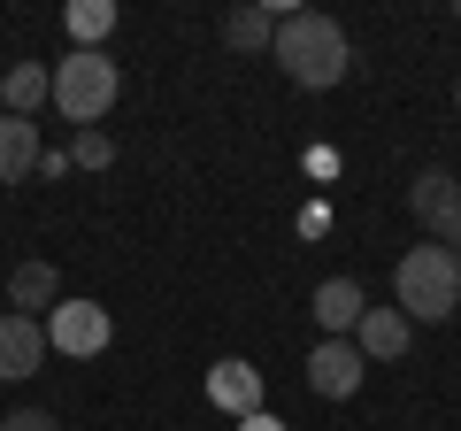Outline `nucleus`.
Masks as SVG:
<instances>
[{
  "instance_id": "nucleus-1",
  "label": "nucleus",
  "mask_w": 461,
  "mask_h": 431,
  "mask_svg": "<svg viewBox=\"0 0 461 431\" xmlns=\"http://www.w3.org/2000/svg\"><path fill=\"white\" fill-rule=\"evenodd\" d=\"M269 62H277L285 78L300 85V93H330V85L354 69V39H346V23H339V16L293 8V16L277 23V47H269Z\"/></svg>"
},
{
  "instance_id": "nucleus-2",
  "label": "nucleus",
  "mask_w": 461,
  "mask_h": 431,
  "mask_svg": "<svg viewBox=\"0 0 461 431\" xmlns=\"http://www.w3.org/2000/svg\"><path fill=\"white\" fill-rule=\"evenodd\" d=\"M115 93H123V69H115L100 47H69L62 62H54V116L77 124V132H93V124L108 116Z\"/></svg>"
},
{
  "instance_id": "nucleus-3",
  "label": "nucleus",
  "mask_w": 461,
  "mask_h": 431,
  "mask_svg": "<svg viewBox=\"0 0 461 431\" xmlns=\"http://www.w3.org/2000/svg\"><path fill=\"white\" fill-rule=\"evenodd\" d=\"M393 293H400L408 324H446L461 308V262L446 247H408L400 270H393Z\"/></svg>"
},
{
  "instance_id": "nucleus-4",
  "label": "nucleus",
  "mask_w": 461,
  "mask_h": 431,
  "mask_svg": "<svg viewBox=\"0 0 461 431\" xmlns=\"http://www.w3.org/2000/svg\"><path fill=\"white\" fill-rule=\"evenodd\" d=\"M408 208H415V224H423L446 254H461V178L454 170H415Z\"/></svg>"
},
{
  "instance_id": "nucleus-5",
  "label": "nucleus",
  "mask_w": 461,
  "mask_h": 431,
  "mask_svg": "<svg viewBox=\"0 0 461 431\" xmlns=\"http://www.w3.org/2000/svg\"><path fill=\"white\" fill-rule=\"evenodd\" d=\"M108 339H115V324H108V308H100V300H62V308L47 316V347H54V354H69V362L100 354Z\"/></svg>"
},
{
  "instance_id": "nucleus-6",
  "label": "nucleus",
  "mask_w": 461,
  "mask_h": 431,
  "mask_svg": "<svg viewBox=\"0 0 461 431\" xmlns=\"http://www.w3.org/2000/svg\"><path fill=\"white\" fill-rule=\"evenodd\" d=\"M47 370V324L39 316H0V385H23Z\"/></svg>"
},
{
  "instance_id": "nucleus-7",
  "label": "nucleus",
  "mask_w": 461,
  "mask_h": 431,
  "mask_svg": "<svg viewBox=\"0 0 461 431\" xmlns=\"http://www.w3.org/2000/svg\"><path fill=\"white\" fill-rule=\"evenodd\" d=\"M362 347H354V339H323V347H315L308 354V385H315V393H323V400H354V393H362Z\"/></svg>"
},
{
  "instance_id": "nucleus-8",
  "label": "nucleus",
  "mask_w": 461,
  "mask_h": 431,
  "mask_svg": "<svg viewBox=\"0 0 461 431\" xmlns=\"http://www.w3.org/2000/svg\"><path fill=\"white\" fill-rule=\"evenodd\" d=\"M308 308H315V324H323V339H354V324L369 316V293L354 278H323Z\"/></svg>"
},
{
  "instance_id": "nucleus-9",
  "label": "nucleus",
  "mask_w": 461,
  "mask_h": 431,
  "mask_svg": "<svg viewBox=\"0 0 461 431\" xmlns=\"http://www.w3.org/2000/svg\"><path fill=\"white\" fill-rule=\"evenodd\" d=\"M208 400H215V408H230L239 424H247V416H262V370L239 362V354H230V362H215V370H208Z\"/></svg>"
},
{
  "instance_id": "nucleus-10",
  "label": "nucleus",
  "mask_w": 461,
  "mask_h": 431,
  "mask_svg": "<svg viewBox=\"0 0 461 431\" xmlns=\"http://www.w3.org/2000/svg\"><path fill=\"white\" fill-rule=\"evenodd\" d=\"M47 162V139H39L32 116H0V185H23Z\"/></svg>"
},
{
  "instance_id": "nucleus-11",
  "label": "nucleus",
  "mask_w": 461,
  "mask_h": 431,
  "mask_svg": "<svg viewBox=\"0 0 461 431\" xmlns=\"http://www.w3.org/2000/svg\"><path fill=\"white\" fill-rule=\"evenodd\" d=\"M8 308H16V316H39V308H62V270H54V262H16V270H8Z\"/></svg>"
},
{
  "instance_id": "nucleus-12",
  "label": "nucleus",
  "mask_w": 461,
  "mask_h": 431,
  "mask_svg": "<svg viewBox=\"0 0 461 431\" xmlns=\"http://www.w3.org/2000/svg\"><path fill=\"white\" fill-rule=\"evenodd\" d=\"M408 316L400 308H369L362 324H354V347H362V362H393V354H408Z\"/></svg>"
},
{
  "instance_id": "nucleus-13",
  "label": "nucleus",
  "mask_w": 461,
  "mask_h": 431,
  "mask_svg": "<svg viewBox=\"0 0 461 431\" xmlns=\"http://www.w3.org/2000/svg\"><path fill=\"white\" fill-rule=\"evenodd\" d=\"M54 100V69L47 62H16L8 78H0V116H32V108H47Z\"/></svg>"
},
{
  "instance_id": "nucleus-14",
  "label": "nucleus",
  "mask_w": 461,
  "mask_h": 431,
  "mask_svg": "<svg viewBox=\"0 0 461 431\" xmlns=\"http://www.w3.org/2000/svg\"><path fill=\"white\" fill-rule=\"evenodd\" d=\"M223 47L230 54H269L277 47V8H269V0L262 8H230L223 16Z\"/></svg>"
},
{
  "instance_id": "nucleus-15",
  "label": "nucleus",
  "mask_w": 461,
  "mask_h": 431,
  "mask_svg": "<svg viewBox=\"0 0 461 431\" xmlns=\"http://www.w3.org/2000/svg\"><path fill=\"white\" fill-rule=\"evenodd\" d=\"M108 32H115V0H77V8H69V39H77V47H100Z\"/></svg>"
},
{
  "instance_id": "nucleus-16",
  "label": "nucleus",
  "mask_w": 461,
  "mask_h": 431,
  "mask_svg": "<svg viewBox=\"0 0 461 431\" xmlns=\"http://www.w3.org/2000/svg\"><path fill=\"white\" fill-rule=\"evenodd\" d=\"M0 431H62V424H54L47 408H8V416H0Z\"/></svg>"
},
{
  "instance_id": "nucleus-17",
  "label": "nucleus",
  "mask_w": 461,
  "mask_h": 431,
  "mask_svg": "<svg viewBox=\"0 0 461 431\" xmlns=\"http://www.w3.org/2000/svg\"><path fill=\"white\" fill-rule=\"evenodd\" d=\"M108 154H115V147H108V139H100V132H77V162H93V170H100V162H108Z\"/></svg>"
},
{
  "instance_id": "nucleus-18",
  "label": "nucleus",
  "mask_w": 461,
  "mask_h": 431,
  "mask_svg": "<svg viewBox=\"0 0 461 431\" xmlns=\"http://www.w3.org/2000/svg\"><path fill=\"white\" fill-rule=\"evenodd\" d=\"M247 431H277V424H269V416H247Z\"/></svg>"
},
{
  "instance_id": "nucleus-19",
  "label": "nucleus",
  "mask_w": 461,
  "mask_h": 431,
  "mask_svg": "<svg viewBox=\"0 0 461 431\" xmlns=\"http://www.w3.org/2000/svg\"><path fill=\"white\" fill-rule=\"evenodd\" d=\"M454 262H461V254H454Z\"/></svg>"
}]
</instances>
